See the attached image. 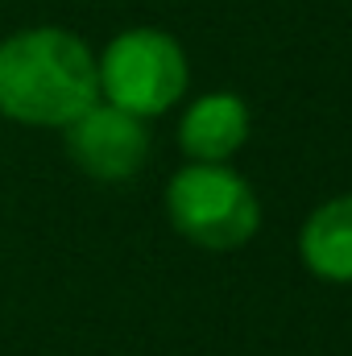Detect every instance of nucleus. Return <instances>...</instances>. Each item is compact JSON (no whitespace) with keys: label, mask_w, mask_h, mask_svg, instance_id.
Segmentation results:
<instances>
[{"label":"nucleus","mask_w":352,"mask_h":356,"mask_svg":"<svg viewBox=\"0 0 352 356\" xmlns=\"http://www.w3.org/2000/svg\"><path fill=\"white\" fill-rule=\"evenodd\" d=\"M249 104L237 91H207L186 104L178 120V149L186 162H232L249 141Z\"/></svg>","instance_id":"39448f33"},{"label":"nucleus","mask_w":352,"mask_h":356,"mask_svg":"<svg viewBox=\"0 0 352 356\" xmlns=\"http://www.w3.org/2000/svg\"><path fill=\"white\" fill-rule=\"evenodd\" d=\"M298 257L319 282L352 286V191L307 216L298 228Z\"/></svg>","instance_id":"423d86ee"},{"label":"nucleus","mask_w":352,"mask_h":356,"mask_svg":"<svg viewBox=\"0 0 352 356\" xmlns=\"http://www.w3.org/2000/svg\"><path fill=\"white\" fill-rule=\"evenodd\" d=\"M166 220L195 249L232 253L257 236L262 199L228 162H186L166 182Z\"/></svg>","instance_id":"f03ea898"},{"label":"nucleus","mask_w":352,"mask_h":356,"mask_svg":"<svg viewBox=\"0 0 352 356\" xmlns=\"http://www.w3.org/2000/svg\"><path fill=\"white\" fill-rule=\"evenodd\" d=\"M99 99L95 50L63 25L0 38V116L25 129H67Z\"/></svg>","instance_id":"f257e3e1"},{"label":"nucleus","mask_w":352,"mask_h":356,"mask_svg":"<svg viewBox=\"0 0 352 356\" xmlns=\"http://www.w3.org/2000/svg\"><path fill=\"white\" fill-rule=\"evenodd\" d=\"M95 71H99V99H108L141 120L170 112L191 83L186 50L178 46L175 33L154 29V25L116 33L95 54Z\"/></svg>","instance_id":"7ed1b4c3"},{"label":"nucleus","mask_w":352,"mask_h":356,"mask_svg":"<svg viewBox=\"0 0 352 356\" xmlns=\"http://www.w3.org/2000/svg\"><path fill=\"white\" fill-rule=\"evenodd\" d=\"M67 158L95 182H129L150 162V120L95 99L83 116L63 129Z\"/></svg>","instance_id":"20e7f679"}]
</instances>
